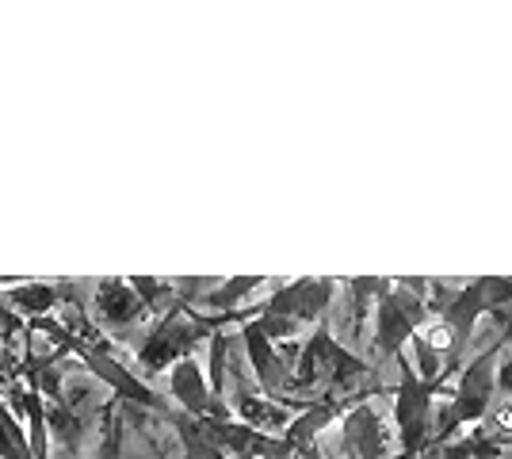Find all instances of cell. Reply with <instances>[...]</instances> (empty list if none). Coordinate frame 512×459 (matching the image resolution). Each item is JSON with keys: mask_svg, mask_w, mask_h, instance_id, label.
I'll return each instance as SVG.
<instances>
[{"mask_svg": "<svg viewBox=\"0 0 512 459\" xmlns=\"http://www.w3.org/2000/svg\"><path fill=\"white\" fill-rule=\"evenodd\" d=\"M226 322H241V318H218V314H199L192 306H172L169 314H161L153 329L142 337L138 345V368L142 375H161L169 372L172 364L188 360L203 341H211L218 329H226Z\"/></svg>", "mask_w": 512, "mask_h": 459, "instance_id": "cell-1", "label": "cell"}, {"mask_svg": "<svg viewBox=\"0 0 512 459\" xmlns=\"http://www.w3.org/2000/svg\"><path fill=\"white\" fill-rule=\"evenodd\" d=\"M92 306H96V318L107 333H127L138 322L150 318L146 303L134 295V287L123 280V276H107V280H96L92 284Z\"/></svg>", "mask_w": 512, "mask_h": 459, "instance_id": "cell-2", "label": "cell"}, {"mask_svg": "<svg viewBox=\"0 0 512 459\" xmlns=\"http://www.w3.org/2000/svg\"><path fill=\"white\" fill-rule=\"evenodd\" d=\"M169 394L172 402L180 406V414L188 417H214V421H234V414L226 406L214 402L211 387H207V375L195 364V356L180 360L169 368Z\"/></svg>", "mask_w": 512, "mask_h": 459, "instance_id": "cell-3", "label": "cell"}, {"mask_svg": "<svg viewBox=\"0 0 512 459\" xmlns=\"http://www.w3.org/2000/svg\"><path fill=\"white\" fill-rule=\"evenodd\" d=\"M69 287L73 284L12 280V284H4V291H0V303H4L8 314H16V318H31V322H39V318H50V314L69 299Z\"/></svg>", "mask_w": 512, "mask_h": 459, "instance_id": "cell-4", "label": "cell"}, {"mask_svg": "<svg viewBox=\"0 0 512 459\" xmlns=\"http://www.w3.org/2000/svg\"><path fill=\"white\" fill-rule=\"evenodd\" d=\"M123 440H127V421H123V414H115V406H111L104 421H100V440H96V448H92L88 459H123Z\"/></svg>", "mask_w": 512, "mask_h": 459, "instance_id": "cell-5", "label": "cell"}, {"mask_svg": "<svg viewBox=\"0 0 512 459\" xmlns=\"http://www.w3.org/2000/svg\"><path fill=\"white\" fill-rule=\"evenodd\" d=\"M0 459H31V444H27V433L23 425L12 417L8 402L0 398Z\"/></svg>", "mask_w": 512, "mask_h": 459, "instance_id": "cell-6", "label": "cell"}]
</instances>
